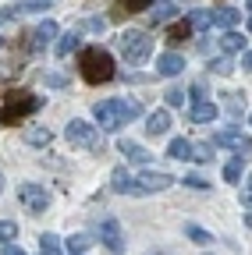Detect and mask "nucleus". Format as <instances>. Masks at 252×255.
Here are the masks:
<instances>
[{
  "label": "nucleus",
  "mask_w": 252,
  "mask_h": 255,
  "mask_svg": "<svg viewBox=\"0 0 252 255\" xmlns=\"http://www.w3.org/2000/svg\"><path fill=\"white\" fill-rule=\"evenodd\" d=\"M78 71H82V78L89 85H103V82L114 78V57L107 50H100V46H89L78 57Z\"/></svg>",
  "instance_id": "obj_1"
},
{
  "label": "nucleus",
  "mask_w": 252,
  "mask_h": 255,
  "mask_svg": "<svg viewBox=\"0 0 252 255\" xmlns=\"http://www.w3.org/2000/svg\"><path fill=\"white\" fill-rule=\"evenodd\" d=\"M43 107V100L36 92H28V89H14V92H7L4 96V107H0V121H21V117H28V114H36Z\"/></svg>",
  "instance_id": "obj_2"
},
{
  "label": "nucleus",
  "mask_w": 252,
  "mask_h": 255,
  "mask_svg": "<svg viewBox=\"0 0 252 255\" xmlns=\"http://www.w3.org/2000/svg\"><path fill=\"white\" fill-rule=\"evenodd\" d=\"M153 53V39H149V32L142 28H128L121 36V57L128 60V64H146Z\"/></svg>",
  "instance_id": "obj_3"
},
{
  "label": "nucleus",
  "mask_w": 252,
  "mask_h": 255,
  "mask_svg": "<svg viewBox=\"0 0 252 255\" xmlns=\"http://www.w3.org/2000/svg\"><path fill=\"white\" fill-rule=\"evenodd\" d=\"M213 145L231 149V152H238V156H252V138L242 135L238 128H220V131L213 135Z\"/></svg>",
  "instance_id": "obj_4"
},
{
  "label": "nucleus",
  "mask_w": 252,
  "mask_h": 255,
  "mask_svg": "<svg viewBox=\"0 0 252 255\" xmlns=\"http://www.w3.org/2000/svg\"><path fill=\"white\" fill-rule=\"evenodd\" d=\"M100 241H103V248L110 255H121L124 252V231H121V223L114 216H103L100 220Z\"/></svg>",
  "instance_id": "obj_5"
},
{
  "label": "nucleus",
  "mask_w": 252,
  "mask_h": 255,
  "mask_svg": "<svg viewBox=\"0 0 252 255\" xmlns=\"http://www.w3.org/2000/svg\"><path fill=\"white\" fill-rule=\"evenodd\" d=\"M64 135H68V142H71V145H89V149H103V142L96 138V128H92L89 121H71Z\"/></svg>",
  "instance_id": "obj_6"
},
{
  "label": "nucleus",
  "mask_w": 252,
  "mask_h": 255,
  "mask_svg": "<svg viewBox=\"0 0 252 255\" xmlns=\"http://www.w3.org/2000/svg\"><path fill=\"white\" fill-rule=\"evenodd\" d=\"M18 195H21V202H25V209H32V213H43L46 206H50V191L43 188V184H21L18 188Z\"/></svg>",
  "instance_id": "obj_7"
},
{
  "label": "nucleus",
  "mask_w": 252,
  "mask_h": 255,
  "mask_svg": "<svg viewBox=\"0 0 252 255\" xmlns=\"http://www.w3.org/2000/svg\"><path fill=\"white\" fill-rule=\"evenodd\" d=\"M110 188L117 191V195H146L142 184H139V181H132V174L124 170V167H117V170L110 174Z\"/></svg>",
  "instance_id": "obj_8"
},
{
  "label": "nucleus",
  "mask_w": 252,
  "mask_h": 255,
  "mask_svg": "<svg viewBox=\"0 0 252 255\" xmlns=\"http://www.w3.org/2000/svg\"><path fill=\"white\" fill-rule=\"evenodd\" d=\"M139 184H142L146 195H153V191H167V188L174 184V177H171L167 170H146V174L139 177Z\"/></svg>",
  "instance_id": "obj_9"
},
{
  "label": "nucleus",
  "mask_w": 252,
  "mask_h": 255,
  "mask_svg": "<svg viewBox=\"0 0 252 255\" xmlns=\"http://www.w3.org/2000/svg\"><path fill=\"white\" fill-rule=\"evenodd\" d=\"M92 117H96V124L103 128V131H117V128H124V124L117 121V114H114V103H110V100H100L96 107H92Z\"/></svg>",
  "instance_id": "obj_10"
},
{
  "label": "nucleus",
  "mask_w": 252,
  "mask_h": 255,
  "mask_svg": "<svg viewBox=\"0 0 252 255\" xmlns=\"http://www.w3.org/2000/svg\"><path fill=\"white\" fill-rule=\"evenodd\" d=\"M185 71V57L181 53H164V57H156V75H164V78H174Z\"/></svg>",
  "instance_id": "obj_11"
},
{
  "label": "nucleus",
  "mask_w": 252,
  "mask_h": 255,
  "mask_svg": "<svg viewBox=\"0 0 252 255\" xmlns=\"http://www.w3.org/2000/svg\"><path fill=\"white\" fill-rule=\"evenodd\" d=\"M117 149H121V156H128V163H149V159H153V152H146L139 142H132V138H121L117 142Z\"/></svg>",
  "instance_id": "obj_12"
},
{
  "label": "nucleus",
  "mask_w": 252,
  "mask_h": 255,
  "mask_svg": "<svg viewBox=\"0 0 252 255\" xmlns=\"http://www.w3.org/2000/svg\"><path fill=\"white\" fill-rule=\"evenodd\" d=\"M146 131L149 135H167L171 131V110H153L146 117Z\"/></svg>",
  "instance_id": "obj_13"
},
{
  "label": "nucleus",
  "mask_w": 252,
  "mask_h": 255,
  "mask_svg": "<svg viewBox=\"0 0 252 255\" xmlns=\"http://www.w3.org/2000/svg\"><path fill=\"white\" fill-rule=\"evenodd\" d=\"M110 103H114V114H117L121 124H128V121H135L142 114V103L139 100H110Z\"/></svg>",
  "instance_id": "obj_14"
},
{
  "label": "nucleus",
  "mask_w": 252,
  "mask_h": 255,
  "mask_svg": "<svg viewBox=\"0 0 252 255\" xmlns=\"http://www.w3.org/2000/svg\"><path fill=\"white\" fill-rule=\"evenodd\" d=\"M188 117H192L196 124H206V121L217 117V103L213 100H196L192 107H188Z\"/></svg>",
  "instance_id": "obj_15"
},
{
  "label": "nucleus",
  "mask_w": 252,
  "mask_h": 255,
  "mask_svg": "<svg viewBox=\"0 0 252 255\" xmlns=\"http://www.w3.org/2000/svg\"><path fill=\"white\" fill-rule=\"evenodd\" d=\"M78 46H82V32H78V28H71V32H64V36L57 39V46H53V50H57V57H68V53H71V50H78Z\"/></svg>",
  "instance_id": "obj_16"
},
{
  "label": "nucleus",
  "mask_w": 252,
  "mask_h": 255,
  "mask_svg": "<svg viewBox=\"0 0 252 255\" xmlns=\"http://www.w3.org/2000/svg\"><path fill=\"white\" fill-rule=\"evenodd\" d=\"M25 142L36 145V149H46L53 142V131H50V128H25Z\"/></svg>",
  "instance_id": "obj_17"
},
{
  "label": "nucleus",
  "mask_w": 252,
  "mask_h": 255,
  "mask_svg": "<svg viewBox=\"0 0 252 255\" xmlns=\"http://www.w3.org/2000/svg\"><path fill=\"white\" fill-rule=\"evenodd\" d=\"M174 14H178V4H174V0H164V4H156V7H153L149 21H153V25H167Z\"/></svg>",
  "instance_id": "obj_18"
},
{
  "label": "nucleus",
  "mask_w": 252,
  "mask_h": 255,
  "mask_svg": "<svg viewBox=\"0 0 252 255\" xmlns=\"http://www.w3.org/2000/svg\"><path fill=\"white\" fill-rule=\"evenodd\" d=\"M210 18H213V25H220L224 32H231V28L238 25V18H242V14H238L235 7H220V11H213Z\"/></svg>",
  "instance_id": "obj_19"
},
{
  "label": "nucleus",
  "mask_w": 252,
  "mask_h": 255,
  "mask_svg": "<svg viewBox=\"0 0 252 255\" xmlns=\"http://www.w3.org/2000/svg\"><path fill=\"white\" fill-rule=\"evenodd\" d=\"M32 39H36V50H43L50 39H57V25L53 21H39L36 32H32Z\"/></svg>",
  "instance_id": "obj_20"
},
{
  "label": "nucleus",
  "mask_w": 252,
  "mask_h": 255,
  "mask_svg": "<svg viewBox=\"0 0 252 255\" xmlns=\"http://www.w3.org/2000/svg\"><path fill=\"white\" fill-rule=\"evenodd\" d=\"M220 50H224V53H238V50H245V36H242V32H224V36H220Z\"/></svg>",
  "instance_id": "obj_21"
},
{
  "label": "nucleus",
  "mask_w": 252,
  "mask_h": 255,
  "mask_svg": "<svg viewBox=\"0 0 252 255\" xmlns=\"http://www.w3.org/2000/svg\"><path fill=\"white\" fill-rule=\"evenodd\" d=\"M167 156L171 159H192V142H188V138H174L167 145Z\"/></svg>",
  "instance_id": "obj_22"
},
{
  "label": "nucleus",
  "mask_w": 252,
  "mask_h": 255,
  "mask_svg": "<svg viewBox=\"0 0 252 255\" xmlns=\"http://www.w3.org/2000/svg\"><path fill=\"white\" fill-rule=\"evenodd\" d=\"M188 25H192V32H203V28H210V25H213V18H210V11L196 7L192 14H188Z\"/></svg>",
  "instance_id": "obj_23"
},
{
  "label": "nucleus",
  "mask_w": 252,
  "mask_h": 255,
  "mask_svg": "<svg viewBox=\"0 0 252 255\" xmlns=\"http://www.w3.org/2000/svg\"><path fill=\"white\" fill-rule=\"evenodd\" d=\"M185 238H192L196 245H213V234H206L203 227H196V223H185Z\"/></svg>",
  "instance_id": "obj_24"
},
{
  "label": "nucleus",
  "mask_w": 252,
  "mask_h": 255,
  "mask_svg": "<svg viewBox=\"0 0 252 255\" xmlns=\"http://www.w3.org/2000/svg\"><path fill=\"white\" fill-rule=\"evenodd\" d=\"M39 255H60V238L57 234H43L39 238Z\"/></svg>",
  "instance_id": "obj_25"
},
{
  "label": "nucleus",
  "mask_w": 252,
  "mask_h": 255,
  "mask_svg": "<svg viewBox=\"0 0 252 255\" xmlns=\"http://www.w3.org/2000/svg\"><path fill=\"white\" fill-rule=\"evenodd\" d=\"M242 163H245V156H235L231 163L224 167V181H231V184H235V181L242 177Z\"/></svg>",
  "instance_id": "obj_26"
},
{
  "label": "nucleus",
  "mask_w": 252,
  "mask_h": 255,
  "mask_svg": "<svg viewBox=\"0 0 252 255\" xmlns=\"http://www.w3.org/2000/svg\"><path fill=\"white\" fill-rule=\"evenodd\" d=\"M78 32H96V36H103V32H107V21H103V18H85V21L78 25Z\"/></svg>",
  "instance_id": "obj_27"
},
{
  "label": "nucleus",
  "mask_w": 252,
  "mask_h": 255,
  "mask_svg": "<svg viewBox=\"0 0 252 255\" xmlns=\"http://www.w3.org/2000/svg\"><path fill=\"white\" fill-rule=\"evenodd\" d=\"M57 0H18V7L21 11H46V7H53Z\"/></svg>",
  "instance_id": "obj_28"
},
{
  "label": "nucleus",
  "mask_w": 252,
  "mask_h": 255,
  "mask_svg": "<svg viewBox=\"0 0 252 255\" xmlns=\"http://www.w3.org/2000/svg\"><path fill=\"white\" fill-rule=\"evenodd\" d=\"M210 71H213V75H231L235 64H231L228 57H217V60H210Z\"/></svg>",
  "instance_id": "obj_29"
},
{
  "label": "nucleus",
  "mask_w": 252,
  "mask_h": 255,
  "mask_svg": "<svg viewBox=\"0 0 252 255\" xmlns=\"http://www.w3.org/2000/svg\"><path fill=\"white\" fill-rule=\"evenodd\" d=\"M18 238V223L14 220H0V241H14Z\"/></svg>",
  "instance_id": "obj_30"
},
{
  "label": "nucleus",
  "mask_w": 252,
  "mask_h": 255,
  "mask_svg": "<svg viewBox=\"0 0 252 255\" xmlns=\"http://www.w3.org/2000/svg\"><path fill=\"white\" fill-rule=\"evenodd\" d=\"M188 36H192V25H188V21H178V25L171 28V43H181V39H188Z\"/></svg>",
  "instance_id": "obj_31"
},
{
  "label": "nucleus",
  "mask_w": 252,
  "mask_h": 255,
  "mask_svg": "<svg viewBox=\"0 0 252 255\" xmlns=\"http://www.w3.org/2000/svg\"><path fill=\"white\" fill-rule=\"evenodd\" d=\"M92 241H89V234H75L71 241H68V248H71V255H82L85 248H89Z\"/></svg>",
  "instance_id": "obj_32"
},
{
  "label": "nucleus",
  "mask_w": 252,
  "mask_h": 255,
  "mask_svg": "<svg viewBox=\"0 0 252 255\" xmlns=\"http://www.w3.org/2000/svg\"><path fill=\"white\" fill-rule=\"evenodd\" d=\"M181 184H185V188H192V191H206V188H210V181H206V177H196V174H188Z\"/></svg>",
  "instance_id": "obj_33"
},
{
  "label": "nucleus",
  "mask_w": 252,
  "mask_h": 255,
  "mask_svg": "<svg viewBox=\"0 0 252 255\" xmlns=\"http://www.w3.org/2000/svg\"><path fill=\"white\" fill-rule=\"evenodd\" d=\"M167 107H185V89H167Z\"/></svg>",
  "instance_id": "obj_34"
},
{
  "label": "nucleus",
  "mask_w": 252,
  "mask_h": 255,
  "mask_svg": "<svg viewBox=\"0 0 252 255\" xmlns=\"http://www.w3.org/2000/svg\"><path fill=\"white\" fill-rule=\"evenodd\" d=\"M224 100H228V110H231V117H238V114L245 110V100H242V96H224Z\"/></svg>",
  "instance_id": "obj_35"
},
{
  "label": "nucleus",
  "mask_w": 252,
  "mask_h": 255,
  "mask_svg": "<svg viewBox=\"0 0 252 255\" xmlns=\"http://www.w3.org/2000/svg\"><path fill=\"white\" fill-rule=\"evenodd\" d=\"M210 152H213V145H192V159H199V163H206V159H213Z\"/></svg>",
  "instance_id": "obj_36"
},
{
  "label": "nucleus",
  "mask_w": 252,
  "mask_h": 255,
  "mask_svg": "<svg viewBox=\"0 0 252 255\" xmlns=\"http://www.w3.org/2000/svg\"><path fill=\"white\" fill-rule=\"evenodd\" d=\"M153 0H124V11H149Z\"/></svg>",
  "instance_id": "obj_37"
},
{
  "label": "nucleus",
  "mask_w": 252,
  "mask_h": 255,
  "mask_svg": "<svg viewBox=\"0 0 252 255\" xmlns=\"http://www.w3.org/2000/svg\"><path fill=\"white\" fill-rule=\"evenodd\" d=\"M43 82H46V85H53V89H64V85H68V78H64V75H53V71H50V75H43Z\"/></svg>",
  "instance_id": "obj_38"
},
{
  "label": "nucleus",
  "mask_w": 252,
  "mask_h": 255,
  "mask_svg": "<svg viewBox=\"0 0 252 255\" xmlns=\"http://www.w3.org/2000/svg\"><path fill=\"white\" fill-rule=\"evenodd\" d=\"M18 11H21L18 4H14V7H0V25H4V21H14V18H18Z\"/></svg>",
  "instance_id": "obj_39"
},
{
  "label": "nucleus",
  "mask_w": 252,
  "mask_h": 255,
  "mask_svg": "<svg viewBox=\"0 0 252 255\" xmlns=\"http://www.w3.org/2000/svg\"><path fill=\"white\" fill-rule=\"evenodd\" d=\"M0 255H25L18 245H4V248H0Z\"/></svg>",
  "instance_id": "obj_40"
},
{
  "label": "nucleus",
  "mask_w": 252,
  "mask_h": 255,
  "mask_svg": "<svg viewBox=\"0 0 252 255\" xmlns=\"http://www.w3.org/2000/svg\"><path fill=\"white\" fill-rule=\"evenodd\" d=\"M242 68H245V71H252V50H245V53H242Z\"/></svg>",
  "instance_id": "obj_41"
},
{
  "label": "nucleus",
  "mask_w": 252,
  "mask_h": 255,
  "mask_svg": "<svg viewBox=\"0 0 252 255\" xmlns=\"http://www.w3.org/2000/svg\"><path fill=\"white\" fill-rule=\"evenodd\" d=\"M245 227H249V231H252V213H249V216H245Z\"/></svg>",
  "instance_id": "obj_42"
},
{
  "label": "nucleus",
  "mask_w": 252,
  "mask_h": 255,
  "mask_svg": "<svg viewBox=\"0 0 252 255\" xmlns=\"http://www.w3.org/2000/svg\"><path fill=\"white\" fill-rule=\"evenodd\" d=\"M249 195H252V177H249Z\"/></svg>",
  "instance_id": "obj_43"
},
{
  "label": "nucleus",
  "mask_w": 252,
  "mask_h": 255,
  "mask_svg": "<svg viewBox=\"0 0 252 255\" xmlns=\"http://www.w3.org/2000/svg\"><path fill=\"white\" fill-rule=\"evenodd\" d=\"M249 32H252V14H249Z\"/></svg>",
  "instance_id": "obj_44"
},
{
  "label": "nucleus",
  "mask_w": 252,
  "mask_h": 255,
  "mask_svg": "<svg viewBox=\"0 0 252 255\" xmlns=\"http://www.w3.org/2000/svg\"><path fill=\"white\" fill-rule=\"evenodd\" d=\"M0 46H4V39H0Z\"/></svg>",
  "instance_id": "obj_45"
},
{
  "label": "nucleus",
  "mask_w": 252,
  "mask_h": 255,
  "mask_svg": "<svg viewBox=\"0 0 252 255\" xmlns=\"http://www.w3.org/2000/svg\"><path fill=\"white\" fill-rule=\"evenodd\" d=\"M0 188H4V181H0Z\"/></svg>",
  "instance_id": "obj_46"
},
{
  "label": "nucleus",
  "mask_w": 252,
  "mask_h": 255,
  "mask_svg": "<svg viewBox=\"0 0 252 255\" xmlns=\"http://www.w3.org/2000/svg\"><path fill=\"white\" fill-rule=\"evenodd\" d=\"M249 7H252V0H249Z\"/></svg>",
  "instance_id": "obj_47"
},
{
  "label": "nucleus",
  "mask_w": 252,
  "mask_h": 255,
  "mask_svg": "<svg viewBox=\"0 0 252 255\" xmlns=\"http://www.w3.org/2000/svg\"><path fill=\"white\" fill-rule=\"evenodd\" d=\"M249 121H252V117H249Z\"/></svg>",
  "instance_id": "obj_48"
}]
</instances>
